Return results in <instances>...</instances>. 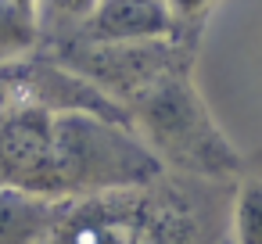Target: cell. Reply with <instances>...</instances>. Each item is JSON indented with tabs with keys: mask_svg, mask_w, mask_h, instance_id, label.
<instances>
[{
	"mask_svg": "<svg viewBox=\"0 0 262 244\" xmlns=\"http://www.w3.org/2000/svg\"><path fill=\"white\" fill-rule=\"evenodd\" d=\"M198 47L180 51L169 65L147 76L122 112L140 140L158 154L165 172L198 180H233L244 165V151L226 137L194 79Z\"/></svg>",
	"mask_w": 262,
	"mask_h": 244,
	"instance_id": "7a4b0ae2",
	"label": "cell"
},
{
	"mask_svg": "<svg viewBox=\"0 0 262 244\" xmlns=\"http://www.w3.org/2000/svg\"><path fill=\"white\" fill-rule=\"evenodd\" d=\"M223 4V0H169V8H172V18L180 26V33L194 43H201L205 36V26L212 18V11Z\"/></svg>",
	"mask_w": 262,
	"mask_h": 244,
	"instance_id": "9c48e42d",
	"label": "cell"
},
{
	"mask_svg": "<svg viewBox=\"0 0 262 244\" xmlns=\"http://www.w3.org/2000/svg\"><path fill=\"white\" fill-rule=\"evenodd\" d=\"M165 176L158 154L129 122L94 112H58L47 162V201H76L144 187Z\"/></svg>",
	"mask_w": 262,
	"mask_h": 244,
	"instance_id": "3957f363",
	"label": "cell"
},
{
	"mask_svg": "<svg viewBox=\"0 0 262 244\" xmlns=\"http://www.w3.org/2000/svg\"><path fill=\"white\" fill-rule=\"evenodd\" d=\"M51 108V112H94L119 122H129L126 112L104 97L90 79L72 72L51 51L36 47L18 58L0 61V122H8L18 112Z\"/></svg>",
	"mask_w": 262,
	"mask_h": 244,
	"instance_id": "277c9868",
	"label": "cell"
},
{
	"mask_svg": "<svg viewBox=\"0 0 262 244\" xmlns=\"http://www.w3.org/2000/svg\"><path fill=\"white\" fill-rule=\"evenodd\" d=\"M223 244H262V151L244 154L241 172L230 180Z\"/></svg>",
	"mask_w": 262,
	"mask_h": 244,
	"instance_id": "8992f818",
	"label": "cell"
},
{
	"mask_svg": "<svg viewBox=\"0 0 262 244\" xmlns=\"http://www.w3.org/2000/svg\"><path fill=\"white\" fill-rule=\"evenodd\" d=\"M97 4L101 0H40V11H36L40 43H58L79 33V26L94 15Z\"/></svg>",
	"mask_w": 262,
	"mask_h": 244,
	"instance_id": "52a82bcc",
	"label": "cell"
},
{
	"mask_svg": "<svg viewBox=\"0 0 262 244\" xmlns=\"http://www.w3.org/2000/svg\"><path fill=\"white\" fill-rule=\"evenodd\" d=\"M40 47V26L36 15L22 11L15 0H0V61L18 58Z\"/></svg>",
	"mask_w": 262,
	"mask_h": 244,
	"instance_id": "ba28073f",
	"label": "cell"
},
{
	"mask_svg": "<svg viewBox=\"0 0 262 244\" xmlns=\"http://www.w3.org/2000/svg\"><path fill=\"white\" fill-rule=\"evenodd\" d=\"M72 36L94 43H137V40H176V36L187 40L172 18L169 0H101L94 15Z\"/></svg>",
	"mask_w": 262,
	"mask_h": 244,
	"instance_id": "5b68a950",
	"label": "cell"
},
{
	"mask_svg": "<svg viewBox=\"0 0 262 244\" xmlns=\"http://www.w3.org/2000/svg\"><path fill=\"white\" fill-rule=\"evenodd\" d=\"M15 4H18L22 11H29V15H36V11H40V0H15Z\"/></svg>",
	"mask_w": 262,
	"mask_h": 244,
	"instance_id": "30bf717a",
	"label": "cell"
},
{
	"mask_svg": "<svg viewBox=\"0 0 262 244\" xmlns=\"http://www.w3.org/2000/svg\"><path fill=\"white\" fill-rule=\"evenodd\" d=\"M230 180L165 172L144 187L61 201L33 244H223Z\"/></svg>",
	"mask_w": 262,
	"mask_h": 244,
	"instance_id": "6da1fadb",
	"label": "cell"
}]
</instances>
